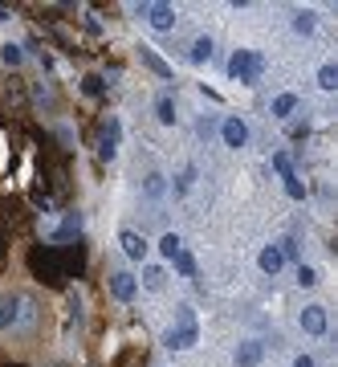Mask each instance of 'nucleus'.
Masks as SVG:
<instances>
[{
  "label": "nucleus",
  "mask_w": 338,
  "mask_h": 367,
  "mask_svg": "<svg viewBox=\"0 0 338 367\" xmlns=\"http://www.w3.org/2000/svg\"><path fill=\"white\" fill-rule=\"evenodd\" d=\"M228 73L244 82V86H257L261 82V73H265V57L257 53V49H237L233 57H228Z\"/></svg>",
  "instance_id": "1"
},
{
  "label": "nucleus",
  "mask_w": 338,
  "mask_h": 367,
  "mask_svg": "<svg viewBox=\"0 0 338 367\" xmlns=\"http://www.w3.org/2000/svg\"><path fill=\"white\" fill-rule=\"evenodd\" d=\"M297 322H302V331H306V335H314V339H322V335L330 331V315H326V306H318V302L302 306Z\"/></svg>",
  "instance_id": "2"
},
{
  "label": "nucleus",
  "mask_w": 338,
  "mask_h": 367,
  "mask_svg": "<svg viewBox=\"0 0 338 367\" xmlns=\"http://www.w3.org/2000/svg\"><path fill=\"white\" fill-rule=\"evenodd\" d=\"M220 139H224V147H244L249 143V122L241 119V115H224L220 119Z\"/></svg>",
  "instance_id": "3"
},
{
  "label": "nucleus",
  "mask_w": 338,
  "mask_h": 367,
  "mask_svg": "<svg viewBox=\"0 0 338 367\" xmlns=\"http://www.w3.org/2000/svg\"><path fill=\"white\" fill-rule=\"evenodd\" d=\"M119 139H122V122L110 115V119H106V127H102V139H98V155H102L106 164L119 155Z\"/></svg>",
  "instance_id": "4"
},
{
  "label": "nucleus",
  "mask_w": 338,
  "mask_h": 367,
  "mask_svg": "<svg viewBox=\"0 0 338 367\" xmlns=\"http://www.w3.org/2000/svg\"><path fill=\"white\" fill-rule=\"evenodd\" d=\"M139 13H147V24L159 29V33H171V29H175V8H171V4H143Z\"/></svg>",
  "instance_id": "5"
},
{
  "label": "nucleus",
  "mask_w": 338,
  "mask_h": 367,
  "mask_svg": "<svg viewBox=\"0 0 338 367\" xmlns=\"http://www.w3.org/2000/svg\"><path fill=\"white\" fill-rule=\"evenodd\" d=\"M196 339H200L196 326H168L163 347H168V351H188V347H196Z\"/></svg>",
  "instance_id": "6"
},
{
  "label": "nucleus",
  "mask_w": 338,
  "mask_h": 367,
  "mask_svg": "<svg viewBox=\"0 0 338 367\" xmlns=\"http://www.w3.org/2000/svg\"><path fill=\"white\" fill-rule=\"evenodd\" d=\"M119 245H122V253H126L131 261H143L147 249H151V245H147V237H143V233H135V229H122V233H119Z\"/></svg>",
  "instance_id": "7"
},
{
  "label": "nucleus",
  "mask_w": 338,
  "mask_h": 367,
  "mask_svg": "<svg viewBox=\"0 0 338 367\" xmlns=\"http://www.w3.org/2000/svg\"><path fill=\"white\" fill-rule=\"evenodd\" d=\"M110 294H115L119 302H131V298L139 294V278H135V273H126V269L110 273Z\"/></svg>",
  "instance_id": "8"
},
{
  "label": "nucleus",
  "mask_w": 338,
  "mask_h": 367,
  "mask_svg": "<svg viewBox=\"0 0 338 367\" xmlns=\"http://www.w3.org/2000/svg\"><path fill=\"white\" fill-rule=\"evenodd\" d=\"M261 359H265V343H261V339L237 343V367H257Z\"/></svg>",
  "instance_id": "9"
},
{
  "label": "nucleus",
  "mask_w": 338,
  "mask_h": 367,
  "mask_svg": "<svg viewBox=\"0 0 338 367\" xmlns=\"http://www.w3.org/2000/svg\"><path fill=\"white\" fill-rule=\"evenodd\" d=\"M257 266H261V273H269V278H273L277 269L286 266V257H281V249H277V245H265V249L257 253Z\"/></svg>",
  "instance_id": "10"
},
{
  "label": "nucleus",
  "mask_w": 338,
  "mask_h": 367,
  "mask_svg": "<svg viewBox=\"0 0 338 367\" xmlns=\"http://www.w3.org/2000/svg\"><path fill=\"white\" fill-rule=\"evenodd\" d=\"M139 57L147 62V70H155L159 78H168V82H171V66H168V62H163V57H159L151 45H139Z\"/></svg>",
  "instance_id": "11"
},
{
  "label": "nucleus",
  "mask_w": 338,
  "mask_h": 367,
  "mask_svg": "<svg viewBox=\"0 0 338 367\" xmlns=\"http://www.w3.org/2000/svg\"><path fill=\"white\" fill-rule=\"evenodd\" d=\"M155 119L163 122V127H171V122L179 119V115H175V98H171V94H159V98H155Z\"/></svg>",
  "instance_id": "12"
},
{
  "label": "nucleus",
  "mask_w": 338,
  "mask_h": 367,
  "mask_svg": "<svg viewBox=\"0 0 338 367\" xmlns=\"http://www.w3.org/2000/svg\"><path fill=\"white\" fill-rule=\"evenodd\" d=\"M293 110H297V94H277L273 98V106H269L273 119H290Z\"/></svg>",
  "instance_id": "13"
},
{
  "label": "nucleus",
  "mask_w": 338,
  "mask_h": 367,
  "mask_svg": "<svg viewBox=\"0 0 338 367\" xmlns=\"http://www.w3.org/2000/svg\"><path fill=\"white\" fill-rule=\"evenodd\" d=\"M290 24H293V33H302V37H310V33H314V13H310V8H293Z\"/></svg>",
  "instance_id": "14"
},
{
  "label": "nucleus",
  "mask_w": 338,
  "mask_h": 367,
  "mask_svg": "<svg viewBox=\"0 0 338 367\" xmlns=\"http://www.w3.org/2000/svg\"><path fill=\"white\" fill-rule=\"evenodd\" d=\"M159 253H163L168 261H175V257L184 253V241H179L175 233H163V237H159Z\"/></svg>",
  "instance_id": "15"
},
{
  "label": "nucleus",
  "mask_w": 338,
  "mask_h": 367,
  "mask_svg": "<svg viewBox=\"0 0 338 367\" xmlns=\"http://www.w3.org/2000/svg\"><path fill=\"white\" fill-rule=\"evenodd\" d=\"M143 192L151 196V200H159V196L168 192V175H159V171H151V175H147V180H143Z\"/></svg>",
  "instance_id": "16"
},
{
  "label": "nucleus",
  "mask_w": 338,
  "mask_h": 367,
  "mask_svg": "<svg viewBox=\"0 0 338 367\" xmlns=\"http://www.w3.org/2000/svg\"><path fill=\"white\" fill-rule=\"evenodd\" d=\"M163 282H168V269L163 266H147L143 269V286L147 290H163Z\"/></svg>",
  "instance_id": "17"
},
{
  "label": "nucleus",
  "mask_w": 338,
  "mask_h": 367,
  "mask_svg": "<svg viewBox=\"0 0 338 367\" xmlns=\"http://www.w3.org/2000/svg\"><path fill=\"white\" fill-rule=\"evenodd\" d=\"M17 306H21V298H0V331L17 322Z\"/></svg>",
  "instance_id": "18"
},
{
  "label": "nucleus",
  "mask_w": 338,
  "mask_h": 367,
  "mask_svg": "<svg viewBox=\"0 0 338 367\" xmlns=\"http://www.w3.org/2000/svg\"><path fill=\"white\" fill-rule=\"evenodd\" d=\"M188 57L192 62H208L212 57V37H196L192 45H188Z\"/></svg>",
  "instance_id": "19"
},
{
  "label": "nucleus",
  "mask_w": 338,
  "mask_h": 367,
  "mask_svg": "<svg viewBox=\"0 0 338 367\" xmlns=\"http://www.w3.org/2000/svg\"><path fill=\"white\" fill-rule=\"evenodd\" d=\"M21 57H24L21 45H13V41H8V45H0V62H4L8 70H13V66H21Z\"/></svg>",
  "instance_id": "20"
},
{
  "label": "nucleus",
  "mask_w": 338,
  "mask_h": 367,
  "mask_svg": "<svg viewBox=\"0 0 338 367\" xmlns=\"http://www.w3.org/2000/svg\"><path fill=\"white\" fill-rule=\"evenodd\" d=\"M318 86H322V90H335V86H338V66L326 62V66L318 70Z\"/></svg>",
  "instance_id": "21"
},
{
  "label": "nucleus",
  "mask_w": 338,
  "mask_h": 367,
  "mask_svg": "<svg viewBox=\"0 0 338 367\" xmlns=\"http://www.w3.org/2000/svg\"><path fill=\"white\" fill-rule=\"evenodd\" d=\"M196 135L208 143V139L216 135V119H212V115H200V119H196Z\"/></svg>",
  "instance_id": "22"
},
{
  "label": "nucleus",
  "mask_w": 338,
  "mask_h": 367,
  "mask_svg": "<svg viewBox=\"0 0 338 367\" xmlns=\"http://www.w3.org/2000/svg\"><path fill=\"white\" fill-rule=\"evenodd\" d=\"M281 180H286V196H290V200H302V196H306V184H302L293 171H286Z\"/></svg>",
  "instance_id": "23"
},
{
  "label": "nucleus",
  "mask_w": 338,
  "mask_h": 367,
  "mask_svg": "<svg viewBox=\"0 0 338 367\" xmlns=\"http://www.w3.org/2000/svg\"><path fill=\"white\" fill-rule=\"evenodd\" d=\"M297 286H306V290H310V286H318V269L297 261Z\"/></svg>",
  "instance_id": "24"
},
{
  "label": "nucleus",
  "mask_w": 338,
  "mask_h": 367,
  "mask_svg": "<svg viewBox=\"0 0 338 367\" xmlns=\"http://www.w3.org/2000/svg\"><path fill=\"white\" fill-rule=\"evenodd\" d=\"M175 269H179V278H196V257L192 253H179V257H175Z\"/></svg>",
  "instance_id": "25"
},
{
  "label": "nucleus",
  "mask_w": 338,
  "mask_h": 367,
  "mask_svg": "<svg viewBox=\"0 0 338 367\" xmlns=\"http://www.w3.org/2000/svg\"><path fill=\"white\" fill-rule=\"evenodd\" d=\"M192 184H196V168H192V164H188V168L179 171V180H175V188H179V192H188Z\"/></svg>",
  "instance_id": "26"
},
{
  "label": "nucleus",
  "mask_w": 338,
  "mask_h": 367,
  "mask_svg": "<svg viewBox=\"0 0 338 367\" xmlns=\"http://www.w3.org/2000/svg\"><path fill=\"white\" fill-rule=\"evenodd\" d=\"M175 326H196L192 306H179V310H175Z\"/></svg>",
  "instance_id": "27"
},
{
  "label": "nucleus",
  "mask_w": 338,
  "mask_h": 367,
  "mask_svg": "<svg viewBox=\"0 0 338 367\" xmlns=\"http://www.w3.org/2000/svg\"><path fill=\"white\" fill-rule=\"evenodd\" d=\"M273 168L281 171V175H286V171H293L290 168V155H286V151H277V155H273Z\"/></svg>",
  "instance_id": "28"
},
{
  "label": "nucleus",
  "mask_w": 338,
  "mask_h": 367,
  "mask_svg": "<svg viewBox=\"0 0 338 367\" xmlns=\"http://www.w3.org/2000/svg\"><path fill=\"white\" fill-rule=\"evenodd\" d=\"M86 94H102V78H86Z\"/></svg>",
  "instance_id": "29"
},
{
  "label": "nucleus",
  "mask_w": 338,
  "mask_h": 367,
  "mask_svg": "<svg viewBox=\"0 0 338 367\" xmlns=\"http://www.w3.org/2000/svg\"><path fill=\"white\" fill-rule=\"evenodd\" d=\"M293 367H314V359H310V355H297V359H293Z\"/></svg>",
  "instance_id": "30"
},
{
  "label": "nucleus",
  "mask_w": 338,
  "mask_h": 367,
  "mask_svg": "<svg viewBox=\"0 0 338 367\" xmlns=\"http://www.w3.org/2000/svg\"><path fill=\"white\" fill-rule=\"evenodd\" d=\"M0 21H8V8H0Z\"/></svg>",
  "instance_id": "31"
}]
</instances>
